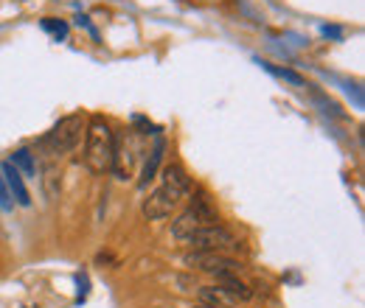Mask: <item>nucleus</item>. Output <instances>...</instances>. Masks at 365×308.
<instances>
[{
    "label": "nucleus",
    "mask_w": 365,
    "mask_h": 308,
    "mask_svg": "<svg viewBox=\"0 0 365 308\" xmlns=\"http://www.w3.org/2000/svg\"><path fill=\"white\" fill-rule=\"evenodd\" d=\"M208 224H220V213L214 211V205H211V199L200 191L194 199H191V205L182 211L178 219L172 221V238H178V241H185L194 230H200V227H208Z\"/></svg>",
    "instance_id": "nucleus-4"
},
{
    "label": "nucleus",
    "mask_w": 365,
    "mask_h": 308,
    "mask_svg": "<svg viewBox=\"0 0 365 308\" xmlns=\"http://www.w3.org/2000/svg\"><path fill=\"white\" fill-rule=\"evenodd\" d=\"M85 127H88V118H85L82 112H71V115H65V118H59V121L53 124V129L43 137L40 146L46 149L51 157H62V154L73 152V149L82 143Z\"/></svg>",
    "instance_id": "nucleus-2"
},
{
    "label": "nucleus",
    "mask_w": 365,
    "mask_h": 308,
    "mask_svg": "<svg viewBox=\"0 0 365 308\" xmlns=\"http://www.w3.org/2000/svg\"><path fill=\"white\" fill-rule=\"evenodd\" d=\"M11 166H14L23 176L37 174V166H34V160H31V152H29V149H17V152L11 154Z\"/></svg>",
    "instance_id": "nucleus-13"
},
{
    "label": "nucleus",
    "mask_w": 365,
    "mask_h": 308,
    "mask_svg": "<svg viewBox=\"0 0 365 308\" xmlns=\"http://www.w3.org/2000/svg\"><path fill=\"white\" fill-rule=\"evenodd\" d=\"M200 303H205V306H214V308H228V306H236L233 300H230L228 294L214 283V286H200Z\"/></svg>",
    "instance_id": "nucleus-12"
},
{
    "label": "nucleus",
    "mask_w": 365,
    "mask_h": 308,
    "mask_svg": "<svg viewBox=\"0 0 365 308\" xmlns=\"http://www.w3.org/2000/svg\"><path fill=\"white\" fill-rule=\"evenodd\" d=\"M163 152H166V140H163V134H155V143H152V149H149V154H146L143 171H140V179H138L140 188H146V185L158 176L160 163H163Z\"/></svg>",
    "instance_id": "nucleus-9"
},
{
    "label": "nucleus",
    "mask_w": 365,
    "mask_h": 308,
    "mask_svg": "<svg viewBox=\"0 0 365 308\" xmlns=\"http://www.w3.org/2000/svg\"><path fill=\"white\" fill-rule=\"evenodd\" d=\"M143 154V143L138 140L135 129H118L113 132V163H110V174H115V179L127 182L133 179L135 163Z\"/></svg>",
    "instance_id": "nucleus-3"
},
{
    "label": "nucleus",
    "mask_w": 365,
    "mask_h": 308,
    "mask_svg": "<svg viewBox=\"0 0 365 308\" xmlns=\"http://www.w3.org/2000/svg\"><path fill=\"white\" fill-rule=\"evenodd\" d=\"M85 166L93 174H107L113 163V129L101 115H93L85 127Z\"/></svg>",
    "instance_id": "nucleus-1"
},
{
    "label": "nucleus",
    "mask_w": 365,
    "mask_h": 308,
    "mask_svg": "<svg viewBox=\"0 0 365 308\" xmlns=\"http://www.w3.org/2000/svg\"><path fill=\"white\" fill-rule=\"evenodd\" d=\"M160 185L163 188H169L172 193H178L180 199H185L188 193H191V176H188V171L182 169L180 163H169V166H163V171H160Z\"/></svg>",
    "instance_id": "nucleus-8"
},
{
    "label": "nucleus",
    "mask_w": 365,
    "mask_h": 308,
    "mask_svg": "<svg viewBox=\"0 0 365 308\" xmlns=\"http://www.w3.org/2000/svg\"><path fill=\"white\" fill-rule=\"evenodd\" d=\"M0 208H11V202H9V191H6V185H3V176H0Z\"/></svg>",
    "instance_id": "nucleus-15"
},
{
    "label": "nucleus",
    "mask_w": 365,
    "mask_h": 308,
    "mask_svg": "<svg viewBox=\"0 0 365 308\" xmlns=\"http://www.w3.org/2000/svg\"><path fill=\"white\" fill-rule=\"evenodd\" d=\"M191 308H214V306H205V303H197V306H191Z\"/></svg>",
    "instance_id": "nucleus-16"
},
{
    "label": "nucleus",
    "mask_w": 365,
    "mask_h": 308,
    "mask_svg": "<svg viewBox=\"0 0 365 308\" xmlns=\"http://www.w3.org/2000/svg\"><path fill=\"white\" fill-rule=\"evenodd\" d=\"M182 244H188L191 250H214V253H230V250H239V238L230 233L228 227H222V224L200 227V230H194Z\"/></svg>",
    "instance_id": "nucleus-6"
},
{
    "label": "nucleus",
    "mask_w": 365,
    "mask_h": 308,
    "mask_svg": "<svg viewBox=\"0 0 365 308\" xmlns=\"http://www.w3.org/2000/svg\"><path fill=\"white\" fill-rule=\"evenodd\" d=\"M3 174H6V185H9V191L14 193V199H17V205H23V208H29L31 205V196H29V191H26V182H23V174L11 166V163H3Z\"/></svg>",
    "instance_id": "nucleus-11"
},
{
    "label": "nucleus",
    "mask_w": 365,
    "mask_h": 308,
    "mask_svg": "<svg viewBox=\"0 0 365 308\" xmlns=\"http://www.w3.org/2000/svg\"><path fill=\"white\" fill-rule=\"evenodd\" d=\"M182 264L191 266V269H200V272H208L214 277L245 272V264L239 258H233L228 253H214V250H191V253L182 255Z\"/></svg>",
    "instance_id": "nucleus-5"
},
{
    "label": "nucleus",
    "mask_w": 365,
    "mask_h": 308,
    "mask_svg": "<svg viewBox=\"0 0 365 308\" xmlns=\"http://www.w3.org/2000/svg\"><path fill=\"white\" fill-rule=\"evenodd\" d=\"M180 202L182 199L178 193H172L169 188L160 185V188H155V191L143 199V208H140V211H143V216L149 221H163L180 208Z\"/></svg>",
    "instance_id": "nucleus-7"
},
{
    "label": "nucleus",
    "mask_w": 365,
    "mask_h": 308,
    "mask_svg": "<svg viewBox=\"0 0 365 308\" xmlns=\"http://www.w3.org/2000/svg\"><path fill=\"white\" fill-rule=\"evenodd\" d=\"M43 188H46L48 199H56V193H59V169L53 163H48L46 171H43Z\"/></svg>",
    "instance_id": "nucleus-14"
},
{
    "label": "nucleus",
    "mask_w": 365,
    "mask_h": 308,
    "mask_svg": "<svg viewBox=\"0 0 365 308\" xmlns=\"http://www.w3.org/2000/svg\"><path fill=\"white\" fill-rule=\"evenodd\" d=\"M217 286L228 294L233 303H247V300H253V289H250L245 280H239V275H222V277H217Z\"/></svg>",
    "instance_id": "nucleus-10"
}]
</instances>
